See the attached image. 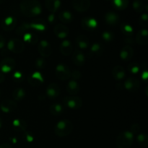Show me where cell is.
Instances as JSON below:
<instances>
[{"mask_svg":"<svg viewBox=\"0 0 148 148\" xmlns=\"http://www.w3.org/2000/svg\"><path fill=\"white\" fill-rule=\"evenodd\" d=\"M20 10L27 17H36L42 12V7L38 0H22L20 4Z\"/></svg>","mask_w":148,"mask_h":148,"instance_id":"cell-1","label":"cell"},{"mask_svg":"<svg viewBox=\"0 0 148 148\" xmlns=\"http://www.w3.org/2000/svg\"><path fill=\"white\" fill-rule=\"evenodd\" d=\"M73 130V124L70 120L63 119L57 123L55 126V134L60 137H66L72 133Z\"/></svg>","mask_w":148,"mask_h":148,"instance_id":"cell-2","label":"cell"},{"mask_svg":"<svg viewBox=\"0 0 148 148\" xmlns=\"http://www.w3.org/2000/svg\"><path fill=\"white\" fill-rule=\"evenodd\" d=\"M134 142V134L130 131L121 132L116 138V146L118 148H129Z\"/></svg>","mask_w":148,"mask_h":148,"instance_id":"cell-3","label":"cell"},{"mask_svg":"<svg viewBox=\"0 0 148 148\" xmlns=\"http://www.w3.org/2000/svg\"><path fill=\"white\" fill-rule=\"evenodd\" d=\"M63 103L67 108L72 110H78L82 106V101L79 97L69 96L65 97Z\"/></svg>","mask_w":148,"mask_h":148,"instance_id":"cell-4","label":"cell"},{"mask_svg":"<svg viewBox=\"0 0 148 148\" xmlns=\"http://www.w3.org/2000/svg\"><path fill=\"white\" fill-rule=\"evenodd\" d=\"M56 76L62 80H66L70 78L71 71L66 65L64 64H59L56 67Z\"/></svg>","mask_w":148,"mask_h":148,"instance_id":"cell-5","label":"cell"},{"mask_svg":"<svg viewBox=\"0 0 148 148\" xmlns=\"http://www.w3.org/2000/svg\"><path fill=\"white\" fill-rule=\"evenodd\" d=\"M7 48L13 53H20L24 51L25 45L20 39L12 38L7 43Z\"/></svg>","mask_w":148,"mask_h":148,"instance_id":"cell-6","label":"cell"},{"mask_svg":"<svg viewBox=\"0 0 148 148\" xmlns=\"http://www.w3.org/2000/svg\"><path fill=\"white\" fill-rule=\"evenodd\" d=\"M38 50L39 53L43 58L49 57L52 53V49L49 43L46 40H40L38 46Z\"/></svg>","mask_w":148,"mask_h":148,"instance_id":"cell-7","label":"cell"},{"mask_svg":"<svg viewBox=\"0 0 148 148\" xmlns=\"http://www.w3.org/2000/svg\"><path fill=\"white\" fill-rule=\"evenodd\" d=\"M140 86V81L135 77H129L124 83V88L130 92H136Z\"/></svg>","mask_w":148,"mask_h":148,"instance_id":"cell-8","label":"cell"},{"mask_svg":"<svg viewBox=\"0 0 148 148\" xmlns=\"http://www.w3.org/2000/svg\"><path fill=\"white\" fill-rule=\"evenodd\" d=\"M16 62L12 58H5L3 59L0 64V69L3 73L10 72L15 67Z\"/></svg>","mask_w":148,"mask_h":148,"instance_id":"cell-9","label":"cell"},{"mask_svg":"<svg viewBox=\"0 0 148 148\" xmlns=\"http://www.w3.org/2000/svg\"><path fill=\"white\" fill-rule=\"evenodd\" d=\"M81 26L82 28L88 31L94 30L98 27V22L95 18L92 17H85L82 20Z\"/></svg>","mask_w":148,"mask_h":148,"instance_id":"cell-10","label":"cell"},{"mask_svg":"<svg viewBox=\"0 0 148 148\" xmlns=\"http://www.w3.org/2000/svg\"><path fill=\"white\" fill-rule=\"evenodd\" d=\"M72 6L76 11L83 12L90 8V0H73Z\"/></svg>","mask_w":148,"mask_h":148,"instance_id":"cell-11","label":"cell"},{"mask_svg":"<svg viewBox=\"0 0 148 148\" xmlns=\"http://www.w3.org/2000/svg\"><path fill=\"white\" fill-rule=\"evenodd\" d=\"M1 111L5 113H10L17 109V105L15 101L10 99H5L1 101Z\"/></svg>","mask_w":148,"mask_h":148,"instance_id":"cell-12","label":"cell"},{"mask_svg":"<svg viewBox=\"0 0 148 148\" xmlns=\"http://www.w3.org/2000/svg\"><path fill=\"white\" fill-rule=\"evenodd\" d=\"M55 35L59 38H65L69 35V29L66 25L63 24H57L53 29Z\"/></svg>","mask_w":148,"mask_h":148,"instance_id":"cell-13","label":"cell"},{"mask_svg":"<svg viewBox=\"0 0 148 148\" xmlns=\"http://www.w3.org/2000/svg\"><path fill=\"white\" fill-rule=\"evenodd\" d=\"M16 26V19L14 17L9 16L5 17L1 23V27L3 30L6 31H10L14 30Z\"/></svg>","mask_w":148,"mask_h":148,"instance_id":"cell-14","label":"cell"},{"mask_svg":"<svg viewBox=\"0 0 148 148\" xmlns=\"http://www.w3.org/2000/svg\"><path fill=\"white\" fill-rule=\"evenodd\" d=\"M60 93V88L56 83H51L46 89V94L49 98H57Z\"/></svg>","mask_w":148,"mask_h":148,"instance_id":"cell-15","label":"cell"},{"mask_svg":"<svg viewBox=\"0 0 148 148\" xmlns=\"http://www.w3.org/2000/svg\"><path fill=\"white\" fill-rule=\"evenodd\" d=\"M44 81L43 77L39 72H35L28 77V82L32 86H38Z\"/></svg>","mask_w":148,"mask_h":148,"instance_id":"cell-16","label":"cell"},{"mask_svg":"<svg viewBox=\"0 0 148 148\" xmlns=\"http://www.w3.org/2000/svg\"><path fill=\"white\" fill-rule=\"evenodd\" d=\"M134 55V49L131 46H125L120 51V57L124 61H130Z\"/></svg>","mask_w":148,"mask_h":148,"instance_id":"cell-17","label":"cell"},{"mask_svg":"<svg viewBox=\"0 0 148 148\" xmlns=\"http://www.w3.org/2000/svg\"><path fill=\"white\" fill-rule=\"evenodd\" d=\"M112 75L116 80H123L126 77L125 69L123 66H119V65L115 66L112 69Z\"/></svg>","mask_w":148,"mask_h":148,"instance_id":"cell-18","label":"cell"},{"mask_svg":"<svg viewBox=\"0 0 148 148\" xmlns=\"http://www.w3.org/2000/svg\"><path fill=\"white\" fill-rule=\"evenodd\" d=\"M60 51L64 56H69L73 52V47L71 42L68 40H64L60 45Z\"/></svg>","mask_w":148,"mask_h":148,"instance_id":"cell-19","label":"cell"},{"mask_svg":"<svg viewBox=\"0 0 148 148\" xmlns=\"http://www.w3.org/2000/svg\"><path fill=\"white\" fill-rule=\"evenodd\" d=\"M72 61L74 64L77 66H81L84 65L85 62V56L81 51L76 50L73 52L72 55Z\"/></svg>","mask_w":148,"mask_h":148,"instance_id":"cell-20","label":"cell"},{"mask_svg":"<svg viewBox=\"0 0 148 148\" xmlns=\"http://www.w3.org/2000/svg\"><path fill=\"white\" fill-rule=\"evenodd\" d=\"M148 31L147 29L143 28L137 33L136 36V41L141 46H145L148 43Z\"/></svg>","mask_w":148,"mask_h":148,"instance_id":"cell-21","label":"cell"},{"mask_svg":"<svg viewBox=\"0 0 148 148\" xmlns=\"http://www.w3.org/2000/svg\"><path fill=\"white\" fill-rule=\"evenodd\" d=\"M80 88H79V85L77 82V81L75 80V79H72L68 82L67 85H66V91L68 93L71 95H75L79 92Z\"/></svg>","mask_w":148,"mask_h":148,"instance_id":"cell-22","label":"cell"},{"mask_svg":"<svg viewBox=\"0 0 148 148\" xmlns=\"http://www.w3.org/2000/svg\"><path fill=\"white\" fill-rule=\"evenodd\" d=\"M76 45L80 49H86L90 46L89 38L85 35H79L76 38Z\"/></svg>","mask_w":148,"mask_h":148,"instance_id":"cell-23","label":"cell"},{"mask_svg":"<svg viewBox=\"0 0 148 148\" xmlns=\"http://www.w3.org/2000/svg\"><path fill=\"white\" fill-rule=\"evenodd\" d=\"M45 6L51 13L57 11L61 6L60 0H45Z\"/></svg>","mask_w":148,"mask_h":148,"instance_id":"cell-24","label":"cell"},{"mask_svg":"<svg viewBox=\"0 0 148 148\" xmlns=\"http://www.w3.org/2000/svg\"><path fill=\"white\" fill-rule=\"evenodd\" d=\"M105 20L107 24L114 25L119 22V16L114 12H108L106 14Z\"/></svg>","mask_w":148,"mask_h":148,"instance_id":"cell-25","label":"cell"},{"mask_svg":"<svg viewBox=\"0 0 148 148\" xmlns=\"http://www.w3.org/2000/svg\"><path fill=\"white\" fill-rule=\"evenodd\" d=\"M12 127L16 131L25 132L26 129H27V123L23 119H17L13 121Z\"/></svg>","mask_w":148,"mask_h":148,"instance_id":"cell-26","label":"cell"},{"mask_svg":"<svg viewBox=\"0 0 148 148\" xmlns=\"http://www.w3.org/2000/svg\"><path fill=\"white\" fill-rule=\"evenodd\" d=\"M103 48L102 45L98 43H95L90 46V54L92 56H100L103 53Z\"/></svg>","mask_w":148,"mask_h":148,"instance_id":"cell-27","label":"cell"},{"mask_svg":"<svg viewBox=\"0 0 148 148\" xmlns=\"http://www.w3.org/2000/svg\"><path fill=\"white\" fill-rule=\"evenodd\" d=\"M29 25H30V28L38 30V31H43V30H46V24H45L44 21L40 20V19L34 20V21L32 22L31 23H29Z\"/></svg>","mask_w":148,"mask_h":148,"instance_id":"cell-28","label":"cell"},{"mask_svg":"<svg viewBox=\"0 0 148 148\" xmlns=\"http://www.w3.org/2000/svg\"><path fill=\"white\" fill-rule=\"evenodd\" d=\"M49 111L53 116H59L63 113L64 107L62 104L56 103H53L49 107Z\"/></svg>","mask_w":148,"mask_h":148,"instance_id":"cell-29","label":"cell"},{"mask_svg":"<svg viewBox=\"0 0 148 148\" xmlns=\"http://www.w3.org/2000/svg\"><path fill=\"white\" fill-rule=\"evenodd\" d=\"M59 18L62 23H70L73 20V16L72 13L66 10L61 12L59 14Z\"/></svg>","mask_w":148,"mask_h":148,"instance_id":"cell-30","label":"cell"},{"mask_svg":"<svg viewBox=\"0 0 148 148\" xmlns=\"http://www.w3.org/2000/svg\"><path fill=\"white\" fill-rule=\"evenodd\" d=\"M25 95H26L25 91L21 88H16L12 93L13 98L17 101H23V100L24 99L25 97Z\"/></svg>","mask_w":148,"mask_h":148,"instance_id":"cell-31","label":"cell"},{"mask_svg":"<svg viewBox=\"0 0 148 148\" xmlns=\"http://www.w3.org/2000/svg\"><path fill=\"white\" fill-rule=\"evenodd\" d=\"M24 41L30 43V44H35L38 42V36L34 33H25L23 35Z\"/></svg>","mask_w":148,"mask_h":148,"instance_id":"cell-32","label":"cell"},{"mask_svg":"<svg viewBox=\"0 0 148 148\" xmlns=\"http://www.w3.org/2000/svg\"><path fill=\"white\" fill-rule=\"evenodd\" d=\"M113 4L116 9L123 10L129 5V0H113Z\"/></svg>","mask_w":148,"mask_h":148,"instance_id":"cell-33","label":"cell"},{"mask_svg":"<svg viewBox=\"0 0 148 148\" xmlns=\"http://www.w3.org/2000/svg\"><path fill=\"white\" fill-rule=\"evenodd\" d=\"M121 30L124 35L127 36H132L134 33L133 27L130 24H127V23H122L121 25Z\"/></svg>","mask_w":148,"mask_h":148,"instance_id":"cell-34","label":"cell"},{"mask_svg":"<svg viewBox=\"0 0 148 148\" xmlns=\"http://www.w3.org/2000/svg\"><path fill=\"white\" fill-rule=\"evenodd\" d=\"M137 142L143 147H147L148 145V137L145 134H139L137 137Z\"/></svg>","mask_w":148,"mask_h":148,"instance_id":"cell-35","label":"cell"},{"mask_svg":"<svg viewBox=\"0 0 148 148\" xmlns=\"http://www.w3.org/2000/svg\"><path fill=\"white\" fill-rule=\"evenodd\" d=\"M133 8L137 12H143L145 10V5L143 2L140 0H135L133 2Z\"/></svg>","mask_w":148,"mask_h":148,"instance_id":"cell-36","label":"cell"},{"mask_svg":"<svg viewBox=\"0 0 148 148\" xmlns=\"http://www.w3.org/2000/svg\"><path fill=\"white\" fill-rule=\"evenodd\" d=\"M29 29H30L29 23H23L21 25L19 26L18 28H17L16 33H17V35H24Z\"/></svg>","mask_w":148,"mask_h":148,"instance_id":"cell-37","label":"cell"},{"mask_svg":"<svg viewBox=\"0 0 148 148\" xmlns=\"http://www.w3.org/2000/svg\"><path fill=\"white\" fill-rule=\"evenodd\" d=\"M46 65V62L44 58L40 57L36 59V66L39 69H44Z\"/></svg>","mask_w":148,"mask_h":148,"instance_id":"cell-38","label":"cell"},{"mask_svg":"<svg viewBox=\"0 0 148 148\" xmlns=\"http://www.w3.org/2000/svg\"><path fill=\"white\" fill-rule=\"evenodd\" d=\"M128 69H129V72H130V73L133 74V75H135V74H137L139 72L140 67H139V66L137 64L131 63L129 64Z\"/></svg>","mask_w":148,"mask_h":148,"instance_id":"cell-39","label":"cell"},{"mask_svg":"<svg viewBox=\"0 0 148 148\" xmlns=\"http://www.w3.org/2000/svg\"><path fill=\"white\" fill-rule=\"evenodd\" d=\"M102 38H103V40H105V41L109 42L111 41V40L114 39V33L111 31H105L103 33Z\"/></svg>","mask_w":148,"mask_h":148,"instance_id":"cell-40","label":"cell"},{"mask_svg":"<svg viewBox=\"0 0 148 148\" xmlns=\"http://www.w3.org/2000/svg\"><path fill=\"white\" fill-rule=\"evenodd\" d=\"M23 139H24L25 141L29 143H32V142L34 140V137H33L32 133H30V132H25L24 134H23Z\"/></svg>","mask_w":148,"mask_h":148,"instance_id":"cell-41","label":"cell"},{"mask_svg":"<svg viewBox=\"0 0 148 148\" xmlns=\"http://www.w3.org/2000/svg\"><path fill=\"white\" fill-rule=\"evenodd\" d=\"M147 21H148V15L146 13H144L141 15L140 20V23L143 27H146L147 26Z\"/></svg>","mask_w":148,"mask_h":148,"instance_id":"cell-42","label":"cell"},{"mask_svg":"<svg viewBox=\"0 0 148 148\" xmlns=\"http://www.w3.org/2000/svg\"><path fill=\"white\" fill-rule=\"evenodd\" d=\"M130 132L132 133L133 134H138L140 131V127L138 124H134L133 125L131 126L130 127Z\"/></svg>","mask_w":148,"mask_h":148,"instance_id":"cell-43","label":"cell"},{"mask_svg":"<svg viewBox=\"0 0 148 148\" xmlns=\"http://www.w3.org/2000/svg\"><path fill=\"white\" fill-rule=\"evenodd\" d=\"M13 78L14 79V80L15 81H18V82H21V81H23V75L22 72H19V71H17V72H15L14 73V75H13Z\"/></svg>","mask_w":148,"mask_h":148,"instance_id":"cell-44","label":"cell"},{"mask_svg":"<svg viewBox=\"0 0 148 148\" xmlns=\"http://www.w3.org/2000/svg\"><path fill=\"white\" fill-rule=\"evenodd\" d=\"M71 77H72L75 80H77V79H80L81 77H82V74L79 72V70H74L73 72H71Z\"/></svg>","mask_w":148,"mask_h":148,"instance_id":"cell-45","label":"cell"},{"mask_svg":"<svg viewBox=\"0 0 148 148\" xmlns=\"http://www.w3.org/2000/svg\"><path fill=\"white\" fill-rule=\"evenodd\" d=\"M5 46V38L4 36L0 35V49H3Z\"/></svg>","mask_w":148,"mask_h":148,"instance_id":"cell-46","label":"cell"},{"mask_svg":"<svg viewBox=\"0 0 148 148\" xmlns=\"http://www.w3.org/2000/svg\"><path fill=\"white\" fill-rule=\"evenodd\" d=\"M142 78H143V79L144 81H147L148 78V72L147 70H145L143 72V74H142Z\"/></svg>","mask_w":148,"mask_h":148,"instance_id":"cell-47","label":"cell"},{"mask_svg":"<svg viewBox=\"0 0 148 148\" xmlns=\"http://www.w3.org/2000/svg\"><path fill=\"white\" fill-rule=\"evenodd\" d=\"M54 19H55L54 13H51V14L49 16V23H52L53 21H54Z\"/></svg>","mask_w":148,"mask_h":148,"instance_id":"cell-48","label":"cell"},{"mask_svg":"<svg viewBox=\"0 0 148 148\" xmlns=\"http://www.w3.org/2000/svg\"><path fill=\"white\" fill-rule=\"evenodd\" d=\"M0 148H12V146L8 143H3L0 145Z\"/></svg>","mask_w":148,"mask_h":148,"instance_id":"cell-49","label":"cell"},{"mask_svg":"<svg viewBox=\"0 0 148 148\" xmlns=\"http://www.w3.org/2000/svg\"><path fill=\"white\" fill-rule=\"evenodd\" d=\"M125 41L127 42V43H128L129 44H132V43H134V40H133L132 38H129L126 39Z\"/></svg>","mask_w":148,"mask_h":148,"instance_id":"cell-50","label":"cell"},{"mask_svg":"<svg viewBox=\"0 0 148 148\" xmlns=\"http://www.w3.org/2000/svg\"><path fill=\"white\" fill-rule=\"evenodd\" d=\"M4 81V75L3 73H0V83Z\"/></svg>","mask_w":148,"mask_h":148,"instance_id":"cell-51","label":"cell"},{"mask_svg":"<svg viewBox=\"0 0 148 148\" xmlns=\"http://www.w3.org/2000/svg\"><path fill=\"white\" fill-rule=\"evenodd\" d=\"M1 126H2V120H1V118H0V128L1 127Z\"/></svg>","mask_w":148,"mask_h":148,"instance_id":"cell-52","label":"cell"},{"mask_svg":"<svg viewBox=\"0 0 148 148\" xmlns=\"http://www.w3.org/2000/svg\"><path fill=\"white\" fill-rule=\"evenodd\" d=\"M12 142H13V143H15L16 142H17V140H16L15 138H13V139H12Z\"/></svg>","mask_w":148,"mask_h":148,"instance_id":"cell-53","label":"cell"},{"mask_svg":"<svg viewBox=\"0 0 148 148\" xmlns=\"http://www.w3.org/2000/svg\"><path fill=\"white\" fill-rule=\"evenodd\" d=\"M4 1V0H0V4H1V3H2Z\"/></svg>","mask_w":148,"mask_h":148,"instance_id":"cell-54","label":"cell"},{"mask_svg":"<svg viewBox=\"0 0 148 148\" xmlns=\"http://www.w3.org/2000/svg\"><path fill=\"white\" fill-rule=\"evenodd\" d=\"M106 1H110V0H106Z\"/></svg>","mask_w":148,"mask_h":148,"instance_id":"cell-55","label":"cell"},{"mask_svg":"<svg viewBox=\"0 0 148 148\" xmlns=\"http://www.w3.org/2000/svg\"><path fill=\"white\" fill-rule=\"evenodd\" d=\"M0 93H1V91H0Z\"/></svg>","mask_w":148,"mask_h":148,"instance_id":"cell-56","label":"cell"}]
</instances>
